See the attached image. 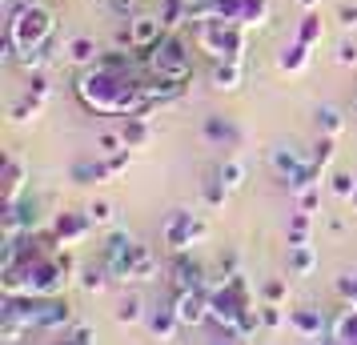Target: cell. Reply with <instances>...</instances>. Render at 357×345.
<instances>
[{
  "instance_id": "6da1fadb",
  "label": "cell",
  "mask_w": 357,
  "mask_h": 345,
  "mask_svg": "<svg viewBox=\"0 0 357 345\" xmlns=\"http://www.w3.org/2000/svg\"><path fill=\"white\" fill-rule=\"evenodd\" d=\"M77 97L105 116H149L153 105L145 97V81L137 72H109V68H84L77 81Z\"/></svg>"
},
{
  "instance_id": "7a4b0ae2",
  "label": "cell",
  "mask_w": 357,
  "mask_h": 345,
  "mask_svg": "<svg viewBox=\"0 0 357 345\" xmlns=\"http://www.w3.org/2000/svg\"><path fill=\"white\" fill-rule=\"evenodd\" d=\"M56 33V17H52L49 4L40 0H8V29H4V40L20 52H36L45 49Z\"/></svg>"
},
{
  "instance_id": "3957f363",
  "label": "cell",
  "mask_w": 357,
  "mask_h": 345,
  "mask_svg": "<svg viewBox=\"0 0 357 345\" xmlns=\"http://www.w3.org/2000/svg\"><path fill=\"white\" fill-rule=\"evenodd\" d=\"M137 61L149 65L153 77H161V81H177L185 84L193 77V56H189V40L181 33H165L153 49H137Z\"/></svg>"
},
{
  "instance_id": "277c9868",
  "label": "cell",
  "mask_w": 357,
  "mask_h": 345,
  "mask_svg": "<svg viewBox=\"0 0 357 345\" xmlns=\"http://www.w3.org/2000/svg\"><path fill=\"white\" fill-rule=\"evenodd\" d=\"M249 29L241 24H229V20H197L193 24V45L201 52H209L213 61H245V40H249Z\"/></svg>"
},
{
  "instance_id": "5b68a950",
  "label": "cell",
  "mask_w": 357,
  "mask_h": 345,
  "mask_svg": "<svg viewBox=\"0 0 357 345\" xmlns=\"http://www.w3.org/2000/svg\"><path fill=\"white\" fill-rule=\"evenodd\" d=\"M205 233H209V225L201 221L197 213H189V209H173L169 213V221H165V245L173 249V253H185V249H193L197 241H205Z\"/></svg>"
},
{
  "instance_id": "8992f818",
  "label": "cell",
  "mask_w": 357,
  "mask_h": 345,
  "mask_svg": "<svg viewBox=\"0 0 357 345\" xmlns=\"http://www.w3.org/2000/svg\"><path fill=\"white\" fill-rule=\"evenodd\" d=\"M173 313H177L181 329H193L209 321V293L205 289H181L177 301H173Z\"/></svg>"
},
{
  "instance_id": "52a82bcc",
  "label": "cell",
  "mask_w": 357,
  "mask_h": 345,
  "mask_svg": "<svg viewBox=\"0 0 357 345\" xmlns=\"http://www.w3.org/2000/svg\"><path fill=\"white\" fill-rule=\"evenodd\" d=\"M89 229H93L89 209H84V213H61V217H56V225H52V233H56V241H61V245H77V241H84Z\"/></svg>"
},
{
  "instance_id": "ba28073f",
  "label": "cell",
  "mask_w": 357,
  "mask_h": 345,
  "mask_svg": "<svg viewBox=\"0 0 357 345\" xmlns=\"http://www.w3.org/2000/svg\"><path fill=\"white\" fill-rule=\"evenodd\" d=\"M205 141L225 145V148H237V145H241V129H237V121H233V116L213 113V116H205Z\"/></svg>"
},
{
  "instance_id": "9c48e42d",
  "label": "cell",
  "mask_w": 357,
  "mask_h": 345,
  "mask_svg": "<svg viewBox=\"0 0 357 345\" xmlns=\"http://www.w3.org/2000/svg\"><path fill=\"white\" fill-rule=\"evenodd\" d=\"M289 329L301 342H317L325 333V317L321 309H289Z\"/></svg>"
},
{
  "instance_id": "30bf717a",
  "label": "cell",
  "mask_w": 357,
  "mask_h": 345,
  "mask_svg": "<svg viewBox=\"0 0 357 345\" xmlns=\"http://www.w3.org/2000/svg\"><path fill=\"white\" fill-rule=\"evenodd\" d=\"M129 33H132V52L137 49H153V45L165 36V24H161V17H132Z\"/></svg>"
},
{
  "instance_id": "8fae6325",
  "label": "cell",
  "mask_w": 357,
  "mask_h": 345,
  "mask_svg": "<svg viewBox=\"0 0 357 345\" xmlns=\"http://www.w3.org/2000/svg\"><path fill=\"white\" fill-rule=\"evenodd\" d=\"M4 181H8L4 205H17L20 193H24V185H29V169H24V161H20L17 153H8V161H4Z\"/></svg>"
},
{
  "instance_id": "7c38bea8",
  "label": "cell",
  "mask_w": 357,
  "mask_h": 345,
  "mask_svg": "<svg viewBox=\"0 0 357 345\" xmlns=\"http://www.w3.org/2000/svg\"><path fill=\"white\" fill-rule=\"evenodd\" d=\"M245 81L241 61H213V89L217 93H237Z\"/></svg>"
},
{
  "instance_id": "4fadbf2b",
  "label": "cell",
  "mask_w": 357,
  "mask_h": 345,
  "mask_svg": "<svg viewBox=\"0 0 357 345\" xmlns=\"http://www.w3.org/2000/svg\"><path fill=\"white\" fill-rule=\"evenodd\" d=\"M309 45H301V40H293V45H285V49L277 52V68L281 72H289V77H297V72H305L309 68Z\"/></svg>"
},
{
  "instance_id": "5bb4252c",
  "label": "cell",
  "mask_w": 357,
  "mask_h": 345,
  "mask_svg": "<svg viewBox=\"0 0 357 345\" xmlns=\"http://www.w3.org/2000/svg\"><path fill=\"white\" fill-rule=\"evenodd\" d=\"M65 52H68V61L81 65V68H93L100 61V45L93 40V36H73V40L65 45Z\"/></svg>"
},
{
  "instance_id": "9a60e30c",
  "label": "cell",
  "mask_w": 357,
  "mask_h": 345,
  "mask_svg": "<svg viewBox=\"0 0 357 345\" xmlns=\"http://www.w3.org/2000/svg\"><path fill=\"white\" fill-rule=\"evenodd\" d=\"M297 40H301V45H309V49H317V45L325 40V20L317 17L313 8H309L305 17L297 20Z\"/></svg>"
},
{
  "instance_id": "2e32d148",
  "label": "cell",
  "mask_w": 357,
  "mask_h": 345,
  "mask_svg": "<svg viewBox=\"0 0 357 345\" xmlns=\"http://www.w3.org/2000/svg\"><path fill=\"white\" fill-rule=\"evenodd\" d=\"M149 329H153L161 342H173V337H177V329H181L173 305H169V309H153V313H149Z\"/></svg>"
},
{
  "instance_id": "e0dca14e",
  "label": "cell",
  "mask_w": 357,
  "mask_h": 345,
  "mask_svg": "<svg viewBox=\"0 0 357 345\" xmlns=\"http://www.w3.org/2000/svg\"><path fill=\"white\" fill-rule=\"evenodd\" d=\"M313 269H317V249L313 245H289V273L309 277Z\"/></svg>"
},
{
  "instance_id": "ac0fdd59",
  "label": "cell",
  "mask_w": 357,
  "mask_h": 345,
  "mask_svg": "<svg viewBox=\"0 0 357 345\" xmlns=\"http://www.w3.org/2000/svg\"><path fill=\"white\" fill-rule=\"evenodd\" d=\"M317 129H321V137H341L345 132V113L337 105H321L317 109Z\"/></svg>"
},
{
  "instance_id": "d6986e66",
  "label": "cell",
  "mask_w": 357,
  "mask_h": 345,
  "mask_svg": "<svg viewBox=\"0 0 357 345\" xmlns=\"http://www.w3.org/2000/svg\"><path fill=\"white\" fill-rule=\"evenodd\" d=\"M113 177V169H109V161H84L73 169V181L77 185H93V181H109Z\"/></svg>"
},
{
  "instance_id": "ffe728a7",
  "label": "cell",
  "mask_w": 357,
  "mask_h": 345,
  "mask_svg": "<svg viewBox=\"0 0 357 345\" xmlns=\"http://www.w3.org/2000/svg\"><path fill=\"white\" fill-rule=\"evenodd\" d=\"M109 265L100 261V265H84L81 269V285H84V293H105V285H109Z\"/></svg>"
},
{
  "instance_id": "44dd1931",
  "label": "cell",
  "mask_w": 357,
  "mask_h": 345,
  "mask_svg": "<svg viewBox=\"0 0 357 345\" xmlns=\"http://www.w3.org/2000/svg\"><path fill=\"white\" fill-rule=\"evenodd\" d=\"M217 181L225 185V193L241 189V181H245V161H241V157H229V161L217 169Z\"/></svg>"
},
{
  "instance_id": "7402d4cb",
  "label": "cell",
  "mask_w": 357,
  "mask_h": 345,
  "mask_svg": "<svg viewBox=\"0 0 357 345\" xmlns=\"http://www.w3.org/2000/svg\"><path fill=\"white\" fill-rule=\"evenodd\" d=\"M121 132H125V145L129 148H141L149 137H153V125H149V116H129V125Z\"/></svg>"
},
{
  "instance_id": "603a6c76",
  "label": "cell",
  "mask_w": 357,
  "mask_h": 345,
  "mask_svg": "<svg viewBox=\"0 0 357 345\" xmlns=\"http://www.w3.org/2000/svg\"><path fill=\"white\" fill-rule=\"evenodd\" d=\"M116 321H121V325H141V321H149L145 301H141V297H125L121 309H116Z\"/></svg>"
},
{
  "instance_id": "cb8c5ba5",
  "label": "cell",
  "mask_w": 357,
  "mask_h": 345,
  "mask_svg": "<svg viewBox=\"0 0 357 345\" xmlns=\"http://www.w3.org/2000/svg\"><path fill=\"white\" fill-rule=\"evenodd\" d=\"M309 233H313V213H297L289 221V245H313Z\"/></svg>"
},
{
  "instance_id": "d4e9b609",
  "label": "cell",
  "mask_w": 357,
  "mask_h": 345,
  "mask_svg": "<svg viewBox=\"0 0 357 345\" xmlns=\"http://www.w3.org/2000/svg\"><path fill=\"white\" fill-rule=\"evenodd\" d=\"M265 20H269V0H245V17H241L245 29H261Z\"/></svg>"
},
{
  "instance_id": "484cf974",
  "label": "cell",
  "mask_w": 357,
  "mask_h": 345,
  "mask_svg": "<svg viewBox=\"0 0 357 345\" xmlns=\"http://www.w3.org/2000/svg\"><path fill=\"white\" fill-rule=\"evenodd\" d=\"M181 289H205V285H201V269L189 265L185 257L177 261V293H181Z\"/></svg>"
},
{
  "instance_id": "4316f807",
  "label": "cell",
  "mask_w": 357,
  "mask_h": 345,
  "mask_svg": "<svg viewBox=\"0 0 357 345\" xmlns=\"http://www.w3.org/2000/svg\"><path fill=\"white\" fill-rule=\"evenodd\" d=\"M329 189H333V197H337V201H354L357 181L349 177V173H333V177H329Z\"/></svg>"
},
{
  "instance_id": "83f0119b",
  "label": "cell",
  "mask_w": 357,
  "mask_h": 345,
  "mask_svg": "<svg viewBox=\"0 0 357 345\" xmlns=\"http://www.w3.org/2000/svg\"><path fill=\"white\" fill-rule=\"evenodd\" d=\"M121 148H129V145H125V132H109V129H105L97 137V153H100V157H113V153H121Z\"/></svg>"
},
{
  "instance_id": "f1b7e54d",
  "label": "cell",
  "mask_w": 357,
  "mask_h": 345,
  "mask_svg": "<svg viewBox=\"0 0 357 345\" xmlns=\"http://www.w3.org/2000/svg\"><path fill=\"white\" fill-rule=\"evenodd\" d=\"M337 65L341 68H357V40L354 36H341L337 40Z\"/></svg>"
},
{
  "instance_id": "f546056e",
  "label": "cell",
  "mask_w": 357,
  "mask_h": 345,
  "mask_svg": "<svg viewBox=\"0 0 357 345\" xmlns=\"http://www.w3.org/2000/svg\"><path fill=\"white\" fill-rule=\"evenodd\" d=\"M261 325H265V329L289 325V313H281V305H265V309H261Z\"/></svg>"
},
{
  "instance_id": "4dcf8cb0",
  "label": "cell",
  "mask_w": 357,
  "mask_h": 345,
  "mask_svg": "<svg viewBox=\"0 0 357 345\" xmlns=\"http://www.w3.org/2000/svg\"><path fill=\"white\" fill-rule=\"evenodd\" d=\"M297 201H301V213H313V209H317V201H321V185H309V189H301V193H297Z\"/></svg>"
},
{
  "instance_id": "1f68e13d",
  "label": "cell",
  "mask_w": 357,
  "mask_h": 345,
  "mask_svg": "<svg viewBox=\"0 0 357 345\" xmlns=\"http://www.w3.org/2000/svg\"><path fill=\"white\" fill-rule=\"evenodd\" d=\"M89 217H93V225H109L113 221V205L109 201H97V205H89Z\"/></svg>"
},
{
  "instance_id": "d6a6232c",
  "label": "cell",
  "mask_w": 357,
  "mask_h": 345,
  "mask_svg": "<svg viewBox=\"0 0 357 345\" xmlns=\"http://www.w3.org/2000/svg\"><path fill=\"white\" fill-rule=\"evenodd\" d=\"M337 24L345 29V33H354L357 29V4H341L337 8Z\"/></svg>"
},
{
  "instance_id": "836d02e7",
  "label": "cell",
  "mask_w": 357,
  "mask_h": 345,
  "mask_svg": "<svg viewBox=\"0 0 357 345\" xmlns=\"http://www.w3.org/2000/svg\"><path fill=\"white\" fill-rule=\"evenodd\" d=\"M265 301H269V305H281V301H285V281H269V285H265Z\"/></svg>"
},
{
  "instance_id": "e575fe53",
  "label": "cell",
  "mask_w": 357,
  "mask_h": 345,
  "mask_svg": "<svg viewBox=\"0 0 357 345\" xmlns=\"http://www.w3.org/2000/svg\"><path fill=\"white\" fill-rule=\"evenodd\" d=\"M109 8H113L116 17H137V4H132V0H109Z\"/></svg>"
},
{
  "instance_id": "d590c367",
  "label": "cell",
  "mask_w": 357,
  "mask_h": 345,
  "mask_svg": "<svg viewBox=\"0 0 357 345\" xmlns=\"http://www.w3.org/2000/svg\"><path fill=\"white\" fill-rule=\"evenodd\" d=\"M209 345H241V337H237V333H229V337H217V342H209Z\"/></svg>"
},
{
  "instance_id": "8d00e7d4",
  "label": "cell",
  "mask_w": 357,
  "mask_h": 345,
  "mask_svg": "<svg viewBox=\"0 0 357 345\" xmlns=\"http://www.w3.org/2000/svg\"><path fill=\"white\" fill-rule=\"evenodd\" d=\"M297 4H305V8H317V4H321V0H297Z\"/></svg>"
},
{
  "instance_id": "74e56055",
  "label": "cell",
  "mask_w": 357,
  "mask_h": 345,
  "mask_svg": "<svg viewBox=\"0 0 357 345\" xmlns=\"http://www.w3.org/2000/svg\"><path fill=\"white\" fill-rule=\"evenodd\" d=\"M354 113H357V100H354Z\"/></svg>"
}]
</instances>
